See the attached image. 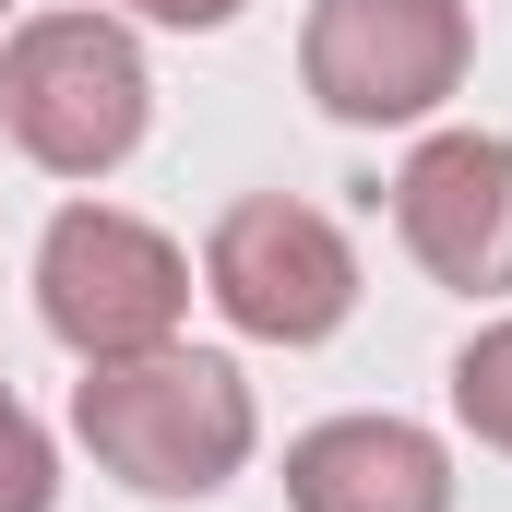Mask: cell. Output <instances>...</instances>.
Instances as JSON below:
<instances>
[{
  "label": "cell",
  "mask_w": 512,
  "mask_h": 512,
  "mask_svg": "<svg viewBox=\"0 0 512 512\" xmlns=\"http://www.w3.org/2000/svg\"><path fill=\"white\" fill-rule=\"evenodd\" d=\"M72 441L96 453V477H120L131 501H215L262 441V405L239 358L215 346H155V358H108L72 382Z\"/></svg>",
  "instance_id": "obj_1"
},
{
  "label": "cell",
  "mask_w": 512,
  "mask_h": 512,
  "mask_svg": "<svg viewBox=\"0 0 512 512\" xmlns=\"http://www.w3.org/2000/svg\"><path fill=\"white\" fill-rule=\"evenodd\" d=\"M155 120V72L120 12H24L0 36V131L48 179H108Z\"/></svg>",
  "instance_id": "obj_2"
},
{
  "label": "cell",
  "mask_w": 512,
  "mask_h": 512,
  "mask_svg": "<svg viewBox=\"0 0 512 512\" xmlns=\"http://www.w3.org/2000/svg\"><path fill=\"white\" fill-rule=\"evenodd\" d=\"M36 322H48L84 370L155 358V346H179V322H191V251H179L167 227L120 215V203H60L48 239H36Z\"/></svg>",
  "instance_id": "obj_3"
},
{
  "label": "cell",
  "mask_w": 512,
  "mask_h": 512,
  "mask_svg": "<svg viewBox=\"0 0 512 512\" xmlns=\"http://www.w3.org/2000/svg\"><path fill=\"white\" fill-rule=\"evenodd\" d=\"M477 60L465 0H310L298 24V84L346 131H417Z\"/></svg>",
  "instance_id": "obj_4"
},
{
  "label": "cell",
  "mask_w": 512,
  "mask_h": 512,
  "mask_svg": "<svg viewBox=\"0 0 512 512\" xmlns=\"http://www.w3.org/2000/svg\"><path fill=\"white\" fill-rule=\"evenodd\" d=\"M203 298H215L251 346H322V334H346V310H358V239H346L322 203L251 191V203H227L215 239H203Z\"/></svg>",
  "instance_id": "obj_5"
},
{
  "label": "cell",
  "mask_w": 512,
  "mask_h": 512,
  "mask_svg": "<svg viewBox=\"0 0 512 512\" xmlns=\"http://www.w3.org/2000/svg\"><path fill=\"white\" fill-rule=\"evenodd\" d=\"M393 239L453 298H512V131H429L393 167Z\"/></svg>",
  "instance_id": "obj_6"
},
{
  "label": "cell",
  "mask_w": 512,
  "mask_h": 512,
  "mask_svg": "<svg viewBox=\"0 0 512 512\" xmlns=\"http://www.w3.org/2000/svg\"><path fill=\"white\" fill-rule=\"evenodd\" d=\"M286 512H453V453L417 417H322L286 441Z\"/></svg>",
  "instance_id": "obj_7"
},
{
  "label": "cell",
  "mask_w": 512,
  "mask_h": 512,
  "mask_svg": "<svg viewBox=\"0 0 512 512\" xmlns=\"http://www.w3.org/2000/svg\"><path fill=\"white\" fill-rule=\"evenodd\" d=\"M453 417H465V441L512 453V310L465 334V358H453Z\"/></svg>",
  "instance_id": "obj_8"
},
{
  "label": "cell",
  "mask_w": 512,
  "mask_h": 512,
  "mask_svg": "<svg viewBox=\"0 0 512 512\" xmlns=\"http://www.w3.org/2000/svg\"><path fill=\"white\" fill-rule=\"evenodd\" d=\"M48 501H60V453H48L36 405L0 382V512H48Z\"/></svg>",
  "instance_id": "obj_9"
},
{
  "label": "cell",
  "mask_w": 512,
  "mask_h": 512,
  "mask_svg": "<svg viewBox=\"0 0 512 512\" xmlns=\"http://www.w3.org/2000/svg\"><path fill=\"white\" fill-rule=\"evenodd\" d=\"M131 24H167V36H215V24H239L251 0H120Z\"/></svg>",
  "instance_id": "obj_10"
},
{
  "label": "cell",
  "mask_w": 512,
  "mask_h": 512,
  "mask_svg": "<svg viewBox=\"0 0 512 512\" xmlns=\"http://www.w3.org/2000/svg\"><path fill=\"white\" fill-rule=\"evenodd\" d=\"M0 24H12V0H0Z\"/></svg>",
  "instance_id": "obj_11"
}]
</instances>
